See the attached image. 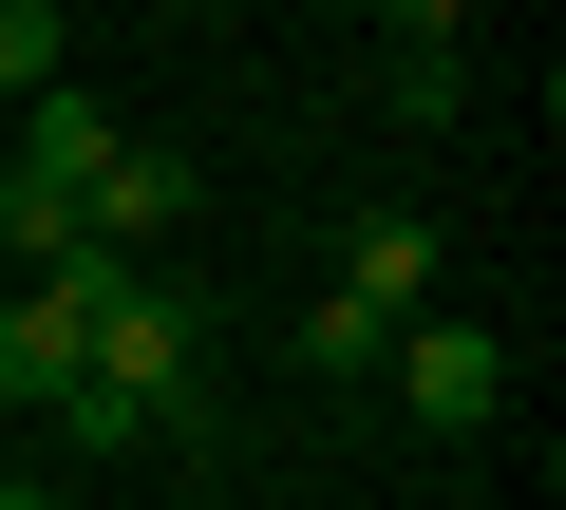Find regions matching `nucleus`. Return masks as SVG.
<instances>
[{
    "mask_svg": "<svg viewBox=\"0 0 566 510\" xmlns=\"http://www.w3.org/2000/svg\"><path fill=\"white\" fill-rule=\"evenodd\" d=\"M114 284H151V266H114V246H57V266L0 303V416L20 397H76V360H95V303Z\"/></svg>",
    "mask_w": 566,
    "mask_h": 510,
    "instance_id": "nucleus-1",
    "label": "nucleus"
},
{
    "mask_svg": "<svg viewBox=\"0 0 566 510\" xmlns=\"http://www.w3.org/2000/svg\"><path fill=\"white\" fill-rule=\"evenodd\" d=\"M397 397H416V435H491L510 416V341L491 322H397Z\"/></svg>",
    "mask_w": 566,
    "mask_h": 510,
    "instance_id": "nucleus-2",
    "label": "nucleus"
},
{
    "mask_svg": "<svg viewBox=\"0 0 566 510\" xmlns=\"http://www.w3.org/2000/svg\"><path fill=\"white\" fill-rule=\"evenodd\" d=\"M170 227H189V152H133V133H114V170L76 189V246H114V266H151Z\"/></svg>",
    "mask_w": 566,
    "mask_h": 510,
    "instance_id": "nucleus-3",
    "label": "nucleus"
},
{
    "mask_svg": "<svg viewBox=\"0 0 566 510\" xmlns=\"http://www.w3.org/2000/svg\"><path fill=\"white\" fill-rule=\"evenodd\" d=\"M0 170H20V189H57V208H76V189L114 170V114H95L76 76H57V95H20V152H0Z\"/></svg>",
    "mask_w": 566,
    "mask_h": 510,
    "instance_id": "nucleus-4",
    "label": "nucleus"
},
{
    "mask_svg": "<svg viewBox=\"0 0 566 510\" xmlns=\"http://www.w3.org/2000/svg\"><path fill=\"white\" fill-rule=\"evenodd\" d=\"M340 303H378V322H416V303H434V208H359V246H340Z\"/></svg>",
    "mask_w": 566,
    "mask_h": 510,
    "instance_id": "nucleus-5",
    "label": "nucleus"
},
{
    "mask_svg": "<svg viewBox=\"0 0 566 510\" xmlns=\"http://www.w3.org/2000/svg\"><path fill=\"white\" fill-rule=\"evenodd\" d=\"M57 76H76V20H57V0H0V114L57 95Z\"/></svg>",
    "mask_w": 566,
    "mask_h": 510,
    "instance_id": "nucleus-6",
    "label": "nucleus"
},
{
    "mask_svg": "<svg viewBox=\"0 0 566 510\" xmlns=\"http://www.w3.org/2000/svg\"><path fill=\"white\" fill-rule=\"evenodd\" d=\"M378 341H397V322H378V303H303V341H283V360H303V378H359V360H378Z\"/></svg>",
    "mask_w": 566,
    "mask_h": 510,
    "instance_id": "nucleus-7",
    "label": "nucleus"
},
{
    "mask_svg": "<svg viewBox=\"0 0 566 510\" xmlns=\"http://www.w3.org/2000/svg\"><path fill=\"white\" fill-rule=\"evenodd\" d=\"M0 246H20V284H39L57 246H76V208H57V189H20V170H0Z\"/></svg>",
    "mask_w": 566,
    "mask_h": 510,
    "instance_id": "nucleus-8",
    "label": "nucleus"
},
{
    "mask_svg": "<svg viewBox=\"0 0 566 510\" xmlns=\"http://www.w3.org/2000/svg\"><path fill=\"white\" fill-rule=\"evenodd\" d=\"M453 20H472V0H378V39H397V58H453Z\"/></svg>",
    "mask_w": 566,
    "mask_h": 510,
    "instance_id": "nucleus-9",
    "label": "nucleus"
},
{
    "mask_svg": "<svg viewBox=\"0 0 566 510\" xmlns=\"http://www.w3.org/2000/svg\"><path fill=\"white\" fill-rule=\"evenodd\" d=\"M0 510H57V491H39V472H0Z\"/></svg>",
    "mask_w": 566,
    "mask_h": 510,
    "instance_id": "nucleus-10",
    "label": "nucleus"
}]
</instances>
